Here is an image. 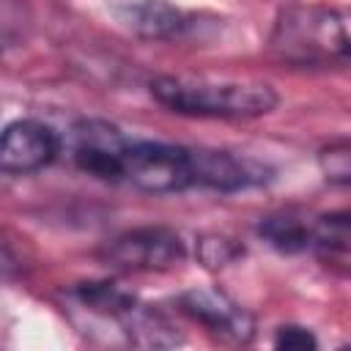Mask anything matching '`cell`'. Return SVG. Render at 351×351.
<instances>
[{
    "mask_svg": "<svg viewBox=\"0 0 351 351\" xmlns=\"http://www.w3.org/2000/svg\"><path fill=\"white\" fill-rule=\"evenodd\" d=\"M69 145L71 159L82 173L101 181H123V156L129 148V137H123L118 126L96 118L80 121L71 129Z\"/></svg>",
    "mask_w": 351,
    "mask_h": 351,
    "instance_id": "cell-5",
    "label": "cell"
},
{
    "mask_svg": "<svg viewBox=\"0 0 351 351\" xmlns=\"http://www.w3.org/2000/svg\"><path fill=\"white\" fill-rule=\"evenodd\" d=\"M115 11L134 33L148 38H176L192 25L189 14L167 0H118Z\"/></svg>",
    "mask_w": 351,
    "mask_h": 351,
    "instance_id": "cell-9",
    "label": "cell"
},
{
    "mask_svg": "<svg viewBox=\"0 0 351 351\" xmlns=\"http://www.w3.org/2000/svg\"><path fill=\"white\" fill-rule=\"evenodd\" d=\"M258 233L280 252H302L315 244V225L296 214H271L261 219Z\"/></svg>",
    "mask_w": 351,
    "mask_h": 351,
    "instance_id": "cell-10",
    "label": "cell"
},
{
    "mask_svg": "<svg viewBox=\"0 0 351 351\" xmlns=\"http://www.w3.org/2000/svg\"><path fill=\"white\" fill-rule=\"evenodd\" d=\"M269 49L291 66H332L351 60V36L332 8L291 3L274 19Z\"/></svg>",
    "mask_w": 351,
    "mask_h": 351,
    "instance_id": "cell-2",
    "label": "cell"
},
{
    "mask_svg": "<svg viewBox=\"0 0 351 351\" xmlns=\"http://www.w3.org/2000/svg\"><path fill=\"white\" fill-rule=\"evenodd\" d=\"M318 167L332 184H351V143L326 145L318 154Z\"/></svg>",
    "mask_w": 351,
    "mask_h": 351,
    "instance_id": "cell-11",
    "label": "cell"
},
{
    "mask_svg": "<svg viewBox=\"0 0 351 351\" xmlns=\"http://www.w3.org/2000/svg\"><path fill=\"white\" fill-rule=\"evenodd\" d=\"M151 96L170 112L197 118H261L280 101L266 82L206 77H156L151 80Z\"/></svg>",
    "mask_w": 351,
    "mask_h": 351,
    "instance_id": "cell-1",
    "label": "cell"
},
{
    "mask_svg": "<svg viewBox=\"0 0 351 351\" xmlns=\"http://www.w3.org/2000/svg\"><path fill=\"white\" fill-rule=\"evenodd\" d=\"M241 255V247L233 244L230 239L225 236H203L197 241V258L203 261V266L208 269H219V266H228L230 261H236Z\"/></svg>",
    "mask_w": 351,
    "mask_h": 351,
    "instance_id": "cell-12",
    "label": "cell"
},
{
    "mask_svg": "<svg viewBox=\"0 0 351 351\" xmlns=\"http://www.w3.org/2000/svg\"><path fill=\"white\" fill-rule=\"evenodd\" d=\"M123 181L154 195L189 189L195 186L192 148L154 140H129L123 156Z\"/></svg>",
    "mask_w": 351,
    "mask_h": 351,
    "instance_id": "cell-3",
    "label": "cell"
},
{
    "mask_svg": "<svg viewBox=\"0 0 351 351\" xmlns=\"http://www.w3.org/2000/svg\"><path fill=\"white\" fill-rule=\"evenodd\" d=\"M178 304L189 318L203 324L208 332H217L239 343H247L252 337V318L219 288H192L181 293Z\"/></svg>",
    "mask_w": 351,
    "mask_h": 351,
    "instance_id": "cell-7",
    "label": "cell"
},
{
    "mask_svg": "<svg viewBox=\"0 0 351 351\" xmlns=\"http://www.w3.org/2000/svg\"><path fill=\"white\" fill-rule=\"evenodd\" d=\"M60 148L58 134L38 121H14L0 140V170L8 176H27L47 167Z\"/></svg>",
    "mask_w": 351,
    "mask_h": 351,
    "instance_id": "cell-6",
    "label": "cell"
},
{
    "mask_svg": "<svg viewBox=\"0 0 351 351\" xmlns=\"http://www.w3.org/2000/svg\"><path fill=\"white\" fill-rule=\"evenodd\" d=\"M192 170L195 186H208L217 192H239L269 178L263 165L217 148H192Z\"/></svg>",
    "mask_w": 351,
    "mask_h": 351,
    "instance_id": "cell-8",
    "label": "cell"
},
{
    "mask_svg": "<svg viewBox=\"0 0 351 351\" xmlns=\"http://www.w3.org/2000/svg\"><path fill=\"white\" fill-rule=\"evenodd\" d=\"M101 255L107 263L126 271H162L181 263L186 250L176 230L154 225V228H134L115 236L112 241L104 244Z\"/></svg>",
    "mask_w": 351,
    "mask_h": 351,
    "instance_id": "cell-4",
    "label": "cell"
},
{
    "mask_svg": "<svg viewBox=\"0 0 351 351\" xmlns=\"http://www.w3.org/2000/svg\"><path fill=\"white\" fill-rule=\"evenodd\" d=\"M274 346H280V348H315L318 340L304 326H280L274 335Z\"/></svg>",
    "mask_w": 351,
    "mask_h": 351,
    "instance_id": "cell-13",
    "label": "cell"
}]
</instances>
